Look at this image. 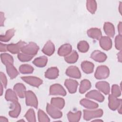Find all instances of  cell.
Masks as SVG:
<instances>
[{
	"label": "cell",
	"mask_w": 122,
	"mask_h": 122,
	"mask_svg": "<svg viewBox=\"0 0 122 122\" xmlns=\"http://www.w3.org/2000/svg\"><path fill=\"white\" fill-rule=\"evenodd\" d=\"M39 50V47L35 43L30 42L24 45L22 48L21 51L22 53L34 56L37 53Z\"/></svg>",
	"instance_id": "6da1fadb"
},
{
	"label": "cell",
	"mask_w": 122,
	"mask_h": 122,
	"mask_svg": "<svg viewBox=\"0 0 122 122\" xmlns=\"http://www.w3.org/2000/svg\"><path fill=\"white\" fill-rule=\"evenodd\" d=\"M103 113V111L101 109L93 111L84 110L83 119L86 121H89L93 118L101 117L102 116Z\"/></svg>",
	"instance_id": "7a4b0ae2"
},
{
	"label": "cell",
	"mask_w": 122,
	"mask_h": 122,
	"mask_svg": "<svg viewBox=\"0 0 122 122\" xmlns=\"http://www.w3.org/2000/svg\"><path fill=\"white\" fill-rule=\"evenodd\" d=\"M110 74V71L108 67L104 65L98 66L95 71V78L98 80L107 78Z\"/></svg>",
	"instance_id": "3957f363"
},
{
	"label": "cell",
	"mask_w": 122,
	"mask_h": 122,
	"mask_svg": "<svg viewBox=\"0 0 122 122\" xmlns=\"http://www.w3.org/2000/svg\"><path fill=\"white\" fill-rule=\"evenodd\" d=\"M25 97L26 98V104L37 109L38 105V102L35 94L31 91H26Z\"/></svg>",
	"instance_id": "277c9868"
},
{
	"label": "cell",
	"mask_w": 122,
	"mask_h": 122,
	"mask_svg": "<svg viewBox=\"0 0 122 122\" xmlns=\"http://www.w3.org/2000/svg\"><path fill=\"white\" fill-rule=\"evenodd\" d=\"M50 94L52 95H60L64 96L66 95V92L61 85L56 83L50 87Z\"/></svg>",
	"instance_id": "5b68a950"
},
{
	"label": "cell",
	"mask_w": 122,
	"mask_h": 122,
	"mask_svg": "<svg viewBox=\"0 0 122 122\" xmlns=\"http://www.w3.org/2000/svg\"><path fill=\"white\" fill-rule=\"evenodd\" d=\"M46 111L48 113L53 119H59L62 117V113L51 104L47 103Z\"/></svg>",
	"instance_id": "8992f818"
},
{
	"label": "cell",
	"mask_w": 122,
	"mask_h": 122,
	"mask_svg": "<svg viewBox=\"0 0 122 122\" xmlns=\"http://www.w3.org/2000/svg\"><path fill=\"white\" fill-rule=\"evenodd\" d=\"M21 79L28 84L37 88H38L42 83V81L41 79L36 77H21Z\"/></svg>",
	"instance_id": "52a82bcc"
},
{
	"label": "cell",
	"mask_w": 122,
	"mask_h": 122,
	"mask_svg": "<svg viewBox=\"0 0 122 122\" xmlns=\"http://www.w3.org/2000/svg\"><path fill=\"white\" fill-rule=\"evenodd\" d=\"M25 44L26 43L22 41H19L16 44H9L7 45V50L12 54L19 53L20 51Z\"/></svg>",
	"instance_id": "ba28073f"
},
{
	"label": "cell",
	"mask_w": 122,
	"mask_h": 122,
	"mask_svg": "<svg viewBox=\"0 0 122 122\" xmlns=\"http://www.w3.org/2000/svg\"><path fill=\"white\" fill-rule=\"evenodd\" d=\"M109 107L112 111L118 109V107L122 104V99H117L112 94H110L108 97Z\"/></svg>",
	"instance_id": "9c48e42d"
},
{
	"label": "cell",
	"mask_w": 122,
	"mask_h": 122,
	"mask_svg": "<svg viewBox=\"0 0 122 122\" xmlns=\"http://www.w3.org/2000/svg\"><path fill=\"white\" fill-rule=\"evenodd\" d=\"M66 74L70 77L76 79H80L81 77V73L79 68L75 66L69 67L66 71Z\"/></svg>",
	"instance_id": "30bf717a"
},
{
	"label": "cell",
	"mask_w": 122,
	"mask_h": 122,
	"mask_svg": "<svg viewBox=\"0 0 122 122\" xmlns=\"http://www.w3.org/2000/svg\"><path fill=\"white\" fill-rule=\"evenodd\" d=\"M86 97L89 99H94L99 102H102L104 100V97L102 94L97 90H92L88 92L86 95Z\"/></svg>",
	"instance_id": "8fae6325"
},
{
	"label": "cell",
	"mask_w": 122,
	"mask_h": 122,
	"mask_svg": "<svg viewBox=\"0 0 122 122\" xmlns=\"http://www.w3.org/2000/svg\"><path fill=\"white\" fill-rule=\"evenodd\" d=\"M64 85L70 93H74L77 91L78 82L72 79H67L64 82Z\"/></svg>",
	"instance_id": "7c38bea8"
},
{
	"label": "cell",
	"mask_w": 122,
	"mask_h": 122,
	"mask_svg": "<svg viewBox=\"0 0 122 122\" xmlns=\"http://www.w3.org/2000/svg\"><path fill=\"white\" fill-rule=\"evenodd\" d=\"M99 40L100 46L102 49L105 51H108L111 49L112 46V42L110 37L103 36Z\"/></svg>",
	"instance_id": "4fadbf2b"
},
{
	"label": "cell",
	"mask_w": 122,
	"mask_h": 122,
	"mask_svg": "<svg viewBox=\"0 0 122 122\" xmlns=\"http://www.w3.org/2000/svg\"><path fill=\"white\" fill-rule=\"evenodd\" d=\"M91 58L96 61L102 62L107 59V55L100 51H94L91 55Z\"/></svg>",
	"instance_id": "5bb4252c"
},
{
	"label": "cell",
	"mask_w": 122,
	"mask_h": 122,
	"mask_svg": "<svg viewBox=\"0 0 122 122\" xmlns=\"http://www.w3.org/2000/svg\"><path fill=\"white\" fill-rule=\"evenodd\" d=\"M12 110H10L9 112V115L12 118H17L19 115L21 107L20 103L18 102H15L12 103Z\"/></svg>",
	"instance_id": "9a60e30c"
},
{
	"label": "cell",
	"mask_w": 122,
	"mask_h": 122,
	"mask_svg": "<svg viewBox=\"0 0 122 122\" xmlns=\"http://www.w3.org/2000/svg\"><path fill=\"white\" fill-rule=\"evenodd\" d=\"M72 51V47L69 43H66L61 45L59 49L58 54L61 56H66L70 54Z\"/></svg>",
	"instance_id": "2e32d148"
},
{
	"label": "cell",
	"mask_w": 122,
	"mask_h": 122,
	"mask_svg": "<svg viewBox=\"0 0 122 122\" xmlns=\"http://www.w3.org/2000/svg\"><path fill=\"white\" fill-rule=\"evenodd\" d=\"M95 86L97 89L105 94H108L110 92V85L109 83L106 81H101L97 82L95 84Z\"/></svg>",
	"instance_id": "e0dca14e"
},
{
	"label": "cell",
	"mask_w": 122,
	"mask_h": 122,
	"mask_svg": "<svg viewBox=\"0 0 122 122\" xmlns=\"http://www.w3.org/2000/svg\"><path fill=\"white\" fill-rule=\"evenodd\" d=\"M54 45L51 41H48L42 49V51L43 53L48 56H51L52 55L54 52Z\"/></svg>",
	"instance_id": "ac0fdd59"
},
{
	"label": "cell",
	"mask_w": 122,
	"mask_h": 122,
	"mask_svg": "<svg viewBox=\"0 0 122 122\" xmlns=\"http://www.w3.org/2000/svg\"><path fill=\"white\" fill-rule=\"evenodd\" d=\"M88 36L93 39L99 40L102 37V31L98 28H91L87 31Z\"/></svg>",
	"instance_id": "d6986e66"
},
{
	"label": "cell",
	"mask_w": 122,
	"mask_h": 122,
	"mask_svg": "<svg viewBox=\"0 0 122 122\" xmlns=\"http://www.w3.org/2000/svg\"><path fill=\"white\" fill-rule=\"evenodd\" d=\"M59 76V70L57 67L49 68L45 73V77L49 79H55Z\"/></svg>",
	"instance_id": "ffe728a7"
},
{
	"label": "cell",
	"mask_w": 122,
	"mask_h": 122,
	"mask_svg": "<svg viewBox=\"0 0 122 122\" xmlns=\"http://www.w3.org/2000/svg\"><path fill=\"white\" fill-rule=\"evenodd\" d=\"M14 92L16 93L18 96L20 98H23L25 97L26 92V88L25 86L21 83H16L13 87Z\"/></svg>",
	"instance_id": "44dd1931"
},
{
	"label": "cell",
	"mask_w": 122,
	"mask_h": 122,
	"mask_svg": "<svg viewBox=\"0 0 122 122\" xmlns=\"http://www.w3.org/2000/svg\"><path fill=\"white\" fill-rule=\"evenodd\" d=\"M103 30L109 37H113L115 34V29L113 25L109 22H106L104 24Z\"/></svg>",
	"instance_id": "7402d4cb"
},
{
	"label": "cell",
	"mask_w": 122,
	"mask_h": 122,
	"mask_svg": "<svg viewBox=\"0 0 122 122\" xmlns=\"http://www.w3.org/2000/svg\"><path fill=\"white\" fill-rule=\"evenodd\" d=\"M82 70L87 74H90L93 72L94 69V64L88 61H84L81 64Z\"/></svg>",
	"instance_id": "603a6c76"
},
{
	"label": "cell",
	"mask_w": 122,
	"mask_h": 122,
	"mask_svg": "<svg viewBox=\"0 0 122 122\" xmlns=\"http://www.w3.org/2000/svg\"><path fill=\"white\" fill-rule=\"evenodd\" d=\"M6 66V71L10 78L13 79L16 78L19 74V72L13 66V64H8Z\"/></svg>",
	"instance_id": "cb8c5ba5"
},
{
	"label": "cell",
	"mask_w": 122,
	"mask_h": 122,
	"mask_svg": "<svg viewBox=\"0 0 122 122\" xmlns=\"http://www.w3.org/2000/svg\"><path fill=\"white\" fill-rule=\"evenodd\" d=\"M80 103L82 106L87 109H93L98 107V104L97 103L86 99H82L80 101Z\"/></svg>",
	"instance_id": "d4e9b609"
},
{
	"label": "cell",
	"mask_w": 122,
	"mask_h": 122,
	"mask_svg": "<svg viewBox=\"0 0 122 122\" xmlns=\"http://www.w3.org/2000/svg\"><path fill=\"white\" fill-rule=\"evenodd\" d=\"M51 104L58 109H62L65 105V101L61 98H52L51 99Z\"/></svg>",
	"instance_id": "484cf974"
},
{
	"label": "cell",
	"mask_w": 122,
	"mask_h": 122,
	"mask_svg": "<svg viewBox=\"0 0 122 122\" xmlns=\"http://www.w3.org/2000/svg\"><path fill=\"white\" fill-rule=\"evenodd\" d=\"M48 59L45 56H40L34 60L32 63L38 67H43L46 65Z\"/></svg>",
	"instance_id": "4316f807"
},
{
	"label": "cell",
	"mask_w": 122,
	"mask_h": 122,
	"mask_svg": "<svg viewBox=\"0 0 122 122\" xmlns=\"http://www.w3.org/2000/svg\"><path fill=\"white\" fill-rule=\"evenodd\" d=\"M81 111H78L76 112H70L67 114L68 121L70 122H77L79 121L81 119Z\"/></svg>",
	"instance_id": "83f0119b"
},
{
	"label": "cell",
	"mask_w": 122,
	"mask_h": 122,
	"mask_svg": "<svg viewBox=\"0 0 122 122\" xmlns=\"http://www.w3.org/2000/svg\"><path fill=\"white\" fill-rule=\"evenodd\" d=\"M5 97L7 101H10L12 102H17L18 100L16 92L11 89H8L6 91Z\"/></svg>",
	"instance_id": "f1b7e54d"
},
{
	"label": "cell",
	"mask_w": 122,
	"mask_h": 122,
	"mask_svg": "<svg viewBox=\"0 0 122 122\" xmlns=\"http://www.w3.org/2000/svg\"><path fill=\"white\" fill-rule=\"evenodd\" d=\"M15 30L14 29H11L7 30L5 35H1L0 36V40L1 41L7 42L9 41L11 38L14 36Z\"/></svg>",
	"instance_id": "f546056e"
},
{
	"label": "cell",
	"mask_w": 122,
	"mask_h": 122,
	"mask_svg": "<svg viewBox=\"0 0 122 122\" xmlns=\"http://www.w3.org/2000/svg\"><path fill=\"white\" fill-rule=\"evenodd\" d=\"M91 87V83L90 81L86 79L83 80L81 82L79 88L80 93L82 94L85 93L87 91L89 90Z\"/></svg>",
	"instance_id": "4dcf8cb0"
},
{
	"label": "cell",
	"mask_w": 122,
	"mask_h": 122,
	"mask_svg": "<svg viewBox=\"0 0 122 122\" xmlns=\"http://www.w3.org/2000/svg\"><path fill=\"white\" fill-rule=\"evenodd\" d=\"M78 54L75 51H73L68 55L64 58L65 61L69 63H74L76 62L78 59Z\"/></svg>",
	"instance_id": "1f68e13d"
},
{
	"label": "cell",
	"mask_w": 122,
	"mask_h": 122,
	"mask_svg": "<svg viewBox=\"0 0 122 122\" xmlns=\"http://www.w3.org/2000/svg\"><path fill=\"white\" fill-rule=\"evenodd\" d=\"M0 58L2 62L5 65L8 64H13L14 61L13 57L8 53H1L0 55Z\"/></svg>",
	"instance_id": "d6a6232c"
},
{
	"label": "cell",
	"mask_w": 122,
	"mask_h": 122,
	"mask_svg": "<svg viewBox=\"0 0 122 122\" xmlns=\"http://www.w3.org/2000/svg\"><path fill=\"white\" fill-rule=\"evenodd\" d=\"M86 7L88 10L91 13L94 14L97 9V3L96 1L89 0L86 1Z\"/></svg>",
	"instance_id": "836d02e7"
},
{
	"label": "cell",
	"mask_w": 122,
	"mask_h": 122,
	"mask_svg": "<svg viewBox=\"0 0 122 122\" xmlns=\"http://www.w3.org/2000/svg\"><path fill=\"white\" fill-rule=\"evenodd\" d=\"M34 69L32 66L29 64H22L19 67V71L23 74L31 73L33 71Z\"/></svg>",
	"instance_id": "e575fe53"
},
{
	"label": "cell",
	"mask_w": 122,
	"mask_h": 122,
	"mask_svg": "<svg viewBox=\"0 0 122 122\" xmlns=\"http://www.w3.org/2000/svg\"><path fill=\"white\" fill-rule=\"evenodd\" d=\"M77 48L81 52H86L89 48V45L86 41H80L77 44Z\"/></svg>",
	"instance_id": "d590c367"
},
{
	"label": "cell",
	"mask_w": 122,
	"mask_h": 122,
	"mask_svg": "<svg viewBox=\"0 0 122 122\" xmlns=\"http://www.w3.org/2000/svg\"><path fill=\"white\" fill-rule=\"evenodd\" d=\"M25 117L27 120L28 122H36V118L35 115V112L33 109H30L27 111L25 115Z\"/></svg>",
	"instance_id": "8d00e7d4"
},
{
	"label": "cell",
	"mask_w": 122,
	"mask_h": 122,
	"mask_svg": "<svg viewBox=\"0 0 122 122\" xmlns=\"http://www.w3.org/2000/svg\"><path fill=\"white\" fill-rule=\"evenodd\" d=\"M38 120L40 122H50V120L46 114L41 110L39 109L38 112Z\"/></svg>",
	"instance_id": "74e56055"
},
{
	"label": "cell",
	"mask_w": 122,
	"mask_h": 122,
	"mask_svg": "<svg viewBox=\"0 0 122 122\" xmlns=\"http://www.w3.org/2000/svg\"><path fill=\"white\" fill-rule=\"evenodd\" d=\"M33 57V56L24 53H19L18 54V59L22 62L29 61H30Z\"/></svg>",
	"instance_id": "f35d334b"
},
{
	"label": "cell",
	"mask_w": 122,
	"mask_h": 122,
	"mask_svg": "<svg viewBox=\"0 0 122 122\" xmlns=\"http://www.w3.org/2000/svg\"><path fill=\"white\" fill-rule=\"evenodd\" d=\"M112 94L116 97H118L121 95V91L120 88L118 85L114 84L112 87Z\"/></svg>",
	"instance_id": "ab89813d"
},
{
	"label": "cell",
	"mask_w": 122,
	"mask_h": 122,
	"mask_svg": "<svg viewBox=\"0 0 122 122\" xmlns=\"http://www.w3.org/2000/svg\"><path fill=\"white\" fill-rule=\"evenodd\" d=\"M122 35H117L115 39V46L118 50L121 51L122 50Z\"/></svg>",
	"instance_id": "60d3db41"
},
{
	"label": "cell",
	"mask_w": 122,
	"mask_h": 122,
	"mask_svg": "<svg viewBox=\"0 0 122 122\" xmlns=\"http://www.w3.org/2000/svg\"><path fill=\"white\" fill-rule=\"evenodd\" d=\"M0 80H1V83L3 85L4 87L6 88L7 85V80L6 77L5 75L2 72H0Z\"/></svg>",
	"instance_id": "b9f144b4"
},
{
	"label": "cell",
	"mask_w": 122,
	"mask_h": 122,
	"mask_svg": "<svg viewBox=\"0 0 122 122\" xmlns=\"http://www.w3.org/2000/svg\"><path fill=\"white\" fill-rule=\"evenodd\" d=\"M7 51V45L0 42V51L4 52Z\"/></svg>",
	"instance_id": "7bdbcfd3"
},
{
	"label": "cell",
	"mask_w": 122,
	"mask_h": 122,
	"mask_svg": "<svg viewBox=\"0 0 122 122\" xmlns=\"http://www.w3.org/2000/svg\"><path fill=\"white\" fill-rule=\"evenodd\" d=\"M5 20L4 14L2 12H0V26H3Z\"/></svg>",
	"instance_id": "ee69618b"
},
{
	"label": "cell",
	"mask_w": 122,
	"mask_h": 122,
	"mask_svg": "<svg viewBox=\"0 0 122 122\" xmlns=\"http://www.w3.org/2000/svg\"><path fill=\"white\" fill-rule=\"evenodd\" d=\"M122 22H120L118 25V32L119 33V35H122Z\"/></svg>",
	"instance_id": "f6af8a7d"
},
{
	"label": "cell",
	"mask_w": 122,
	"mask_h": 122,
	"mask_svg": "<svg viewBox=\"0 0 122 122\" xmlns=\"http://www.w3.org/2000/svg\"><path fill=\"white\" fill-rule=\"evenodd\" d=\"M0 122H8V120L5 117L0 116Z\"/></svg>",
	"instance_id": "bcb514c9"
},
{
	"label": "cell",
	"mask_w": 122,
	"mask_h": 122,
	"mask_svg": "<svg viewBox=\"0 0 122 122\" xmlns=\"http://www.w3.org/2000/svg\"><path fill=\"white\" fill-rule=\"evenodd\" d=\"M117 56H118V61L121 62H122V52H121V51H120V52L118 53V54H117Z\"/></svg>",
	"instance_id": "7dc6e473"
},
{
	"label": "cell",
	"mask_w": 122,
	"mask_h": 122,
	"mask_svg": "<svg viewBox=\"0 0 122 122\" xmlns=\"http://www.w3.org/2000/svg\"><path fill=\"white\" fill-rule=\"evenodd\" d=\"M122 2H121L120 6H119V11H120L121 14H122Z\"/></svg>",
	"instance_id": "c3c4849f"
},
{
	"label": "cell",
	"mask_w": 122,
	"mask_h": 122,
	"mask_svg": "<svg viewBox=\"0 0 122 122\" xmlns=\"http://www.w3.org/2000/svg\"><path fill=\"white\" fill-rule=\"evenodd\" d=\"M0 88H1V93H0V95L1 96L2 94V92H3V86H2V84L1 83L0 84Z\"/></svg>",
	"instance_id": "681fc988"
}]
</instances>
